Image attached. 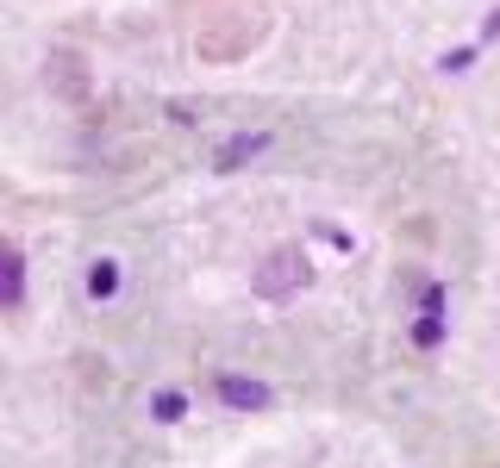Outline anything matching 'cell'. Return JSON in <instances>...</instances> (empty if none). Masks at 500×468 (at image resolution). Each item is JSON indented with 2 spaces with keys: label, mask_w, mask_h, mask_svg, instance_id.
<instances>
[{
  "label": "cell",
  "mask_w": 500,
  "mask_h": 468,
  "mask_svg": "<svg viewBox=\"0 0 500 468\" xmlns=\"http://www.w3.org/2000/svg\"><path fill=\"white\" fill-rule=\"evenodd\" d=\"M307 275H313L307 257H300L294 244H281V250H270L263 268H257V294H263V300H288V294H300V288H307Z\"/></svg>",
  "instance_id": "6da1fadb"
},
{
  "label": "cell",
  "mask_w": 500,
  "mask_h": 468,
  "mask_svg": "<svg viewBox=\"0 0 500 468\" xmlns=\"http://www.w3.org/2000/svg\"><path fill=\"white\" fill-rule=\"evenodd\" d=\"M270 151V132H238V138H225L220 156H213V175H231L238 162H250V156Z\"/></svg>",
  "instance_id": "7a4b0ae2"
},
{
  "label": "cell",
  "mask_w": 500,
  "mask_h": 468,
  "mask_svg": "<svg viewBox=\"0 0 500 468\" xmlns=\"http://www.w3.org/2000/svg\"><path fill=\"white\" fill-rule=\"evenodd\" d=\"M213 387H220V400H225V406H238V413H257V406H270V387H263V381H244V375H220Z\"/></svg>",
  "instance_id": "3957f363"
},
{
  "label": "cell",
  "mask_w": 500,
  "mask_h": 468,
  "mask_svg": "<svg viewBox=\"0 0 500 468\" xmlns=\"http://www.w3.org/2000/svg\"><path fill=\"white\" fill-rule=\"evenodd\" d=\"M19 300H25V250H19V244H6V281H0V307L19 312Z\"/></svg>",
  "instance_id": "277c9868"
},
{
  "label": "cell",
  "mask_w": 500,
  "mask_h": 468,
  "mask_svg": "<svg viewBox=\"0 0 500 468\" xmlns=\"http://www.w3.org/2000/svg\"><path fill=\"white\" fill-rule=\"evenodd\" d=\"M88 294H94V300H113V294H119V262H94V268H88Z\"/></svg>",
  "instance_id": "5b68a950"
},
{
  "label": "cell",
  "mask_w": 500,
  "mask_h": 468,
  "mask_svg": "<svg viewBox=\"0 0 500 468\" xmlns=\"http://www.w3.org/2000/svg\"><path fill=\"white\" fill-rule=\"evenodd\" d=\"M51 69H56V88H63V94H82V75H75L82 63H75V56H51Z\"/></svg>",
  "instance_id": "8992f818"
},
{
  "label": "cell",
  "mask_w": 500,
  "mask_h": 468,
  "mask_svg": "<svg viewBox=\"0 0 500 468\" xmlns=\"http://www.w3.org/2000/svg\"><path fill=\"white\" fill-rule=\"evenodd\" d=\"M413 337H419V344H426V350H432V344H438V337H445V318H438V312H426V318H419V331H413Z\"/></svg>",
  "instance_id": "52a82bcc"
},
{
  "label": "cell",
  "mask_w": 500,
  "mask_h": 468,
  "mask_svg": "<svg viewBox=\"0 0 500 468\" xmlns=\"http://www.w3.org/2000/svg\"><path fill=\"white\" fill-rule=\"evenodd\" d=\"M151 413L163 418V424H175V418H181V394H157V400H151Z\"/></svg>",
  "instance_id": "ba28073f"
}]
</instances>
